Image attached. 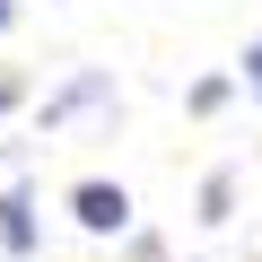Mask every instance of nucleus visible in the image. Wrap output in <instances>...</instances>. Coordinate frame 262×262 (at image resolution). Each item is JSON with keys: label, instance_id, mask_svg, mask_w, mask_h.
Instances as JSON below:
<instances>
[{"label": "nucleus", "instance_id": "nucleus-1", "mask_svg": "<svg viewBox=\"0 0 262 262\" xmlns=\"http://www.w3.org/2000/svg\"><path fill=\"white\" fill-rule=\"evenodd\" d=\"M79 219H88V227H122V219H131L122 184H79Z\"/></svg>", "mask_w": 262, "mask_h": 262}, {"label": "nucleus", "instance_id": "nucleus-2", "mask_svg": "<svg viewBox=\"0 0 262 262\" xmlns=\"http://www.w3.org/2000/svg\"><path fill=\"white\" fill-rule=\"evenodd\" d=\"M0 236H9V245H18V253H27V245H35V219H27V201H0Z\"/></svg>", "mask_w": 262, "mask_h": 262}, {"label": "nucleus", "instance_id": "nucleus-3", "mask_svg": "<svg viewBox=\"0 0 262 262\" xmlns=\"http://www.w3.org/2000/svg\"><path fill=\"white\" fill-rule=\"evenodd\" d=\"M9 105H18V88H9V79H0V114H9Z\"/></svg>", "mask_w": 262, "mask_h": 262}, {"label": "nucleus", "instance_id": "nucleus-4", "mask_svg": "<svg viewBox=\"0 0 262 262\" xmlns=\"http://www.w3.org/2000/svg\"><path fill=\"white\" fill-rule=\"evenodd\" d=\"M253 79H262V44H253Z\"/></svg>", "mask_w": 262, "mask_h": 262}, {"label": "nucleus", "instance_id": "nucleus-5", "mask_svg": "<svg viewBox=\"0 0 262 262\" xmlns=\"http://www.w3.org/2000/svg\"><path fill=\"white\" fill-rule=\"evenodd\" d=\"M0 18H9V0H0Z\"/></svg>", "mask_w": 262, "mask_h": 262}]
</instances>
